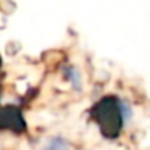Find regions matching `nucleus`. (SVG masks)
Returning a JSON list of instances; mask_svg holds the SVG:
<instances>
[{
	"label": "nucleus",
	"instance_id": "obj_1",
	"mask_svg": "<svg viewBox=\"0 0 150 150\" xmlns=\"http://www.w3.org/2000/svg\"><path fill=\"white\" fill-rule=\"evenodd\" d=\"M63 74H65L66 81L69 82L73 91H82V73L79 71L78 66L74 65H65L63 66Z\"/></svg>",
	"mask_w": 150,
	"mask_h": 150
},
{
	"label": "nucleus",
	"instance_id": "obj_2",
	"mask_svg": "<svg viewBox=\"0 0 150 150\" xmlns=\"http://www.w3.org/2000/svg\"><path fill=\"white\" fill-rule=\"evenodd\" d=\"M40 150H73V149H71V144L63 136H52L44 142Z\"/></svg>",
	"mask_w": 150,
	"mask_h": 150
},
{
	"label": "nucleus",
	"instance_id": "obj_3",
	"mask_svg": "<svg viewBox=\"0 0 150 150\" xmlns=\"http://www.w3.org/2000/svg\"><path fill=\"white\" fill-rule=\"evenodd\" d=\"M120 113H121V118H123L124 123H127L131 116H132V108L127 102H120Z\"/></svg>",
	"mask_w": 150,
	"mask_h": 150
}]
</instances>
